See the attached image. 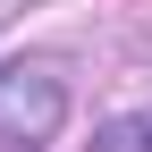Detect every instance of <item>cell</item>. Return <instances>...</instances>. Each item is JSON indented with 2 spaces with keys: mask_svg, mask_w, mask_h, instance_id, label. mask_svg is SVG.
Masks as SVG:
<instances>
[{
  "mask_svg": "<svg viewBox=\"0 0 152 152\" xmlns=\"http://www.w3.org/2000/svg\"><path fill=\"white\" fill-rule=\"evenodd\" d=\"M68 127V85L42 59H17L0 68V152H42Z\"/></svg>",
  "mask_w": 152,
  "mask_h": 152,
  "instance_id": "6da1fadb",
  "label": "cell"
},
{
  "mask_svg": "<svg viewBox=\"0 0 152 152\" xmlns=\"http://www.w3.org/2000/svg\"><path fill=\"white\" fill-rule=\"evenodd\" d=\"M93 152H152V102L127 110V118H110L102 135H93Z\"/></svg>",
  "mask_w": 152,
  "mask_h": 152,
  "instance_id": "7a4b0ae2",
  "label": "cell"
}]
</instances>
